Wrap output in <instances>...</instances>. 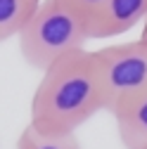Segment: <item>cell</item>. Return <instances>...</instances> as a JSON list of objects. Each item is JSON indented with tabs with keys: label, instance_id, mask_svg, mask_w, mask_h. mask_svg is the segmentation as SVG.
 I'll use <instances>...</instances> for the list:
<instances>
[{
	"label": "cell",
	"instance_id": "obj_1",
	"mask_svg": "<svg viewBox=\"0 0 147 149\" xmlns=\"http://www.w3.org/2000/svg\"><path fill=\"white\" fill-rule=\"evenodd\" d=\"M97 111L104 92L93 50H76L48 66L31 97V125L43 133H76Z\"/></svg>",
	"mask_w": 147,
	"mask_h": 149
},
{
	"label": "cell",
	"instance_id": "obj_2",
	"mask_svg": "<svg viewBox=\"0 0 147 149\" xmlns=\"http://www.w3.org/2000/svg\"><path fill=\"white\" fill-rule=\"evenodd\" d=\"M88 40V19L69 0H41L38 10L17 36L24 62L41 73L66 54L85 50Z\"/></svg>",
	"mask_w": 147,
	"mask_h": 149
},
{
	"label": "cell",
	"instance_id": "obj_3",
	"mask_svg": "<svg viewBox=\"0 0 147 149\" xmlns=\"http://www.w3.org/2000/svg\"><path fill=\"white\" fill-rule=\"evenodd\" d=\"M97 76L104 92V111L147 92V43L131 40L93 50Z\"/></svg>",
	"mask_w": 147,
	"mask_h": 149
},
{
	"label": "cell",
	"instance_id": "obj_4",
	"mask_svg": "<svg viewBox=\"0 0 147 149\" xmlns=\"http://www.w3.org/2000/svg\"><path fill=\"white\" fill-rule=\"evenodd\" d=\"M147 22V0H107V5L93 17L88 36L93 38H112L135 29Z\"/></svg>",
	"mask_w": 147,
	"mask_h": 149
},
{
	"label": "cell",
	"instance_id": "obj_5",
	"mask_svg": "<svg viewBox=\"0 0 147 149\" xmlns=\"http://www.w3.org/2000/svg\"><path fill=\"white\" fill-rule=\"evenodd\" d=\"M112 116L126 149H147V92L119 104Z\"/></svg>",
	"mask_w": 147,
	"mask_h": 149
},
{
	"label": "cell",
	"instance_id": "obj_6",
	"mask_svg": "<svg viewBox=\"0 0 147 149\" xmlns=\"http://www.w3.org/2000/svg\"><path fill=\"white\" fill-rule=\"evenodd\" d=\"M38 5L41 0H0V43L17 38Z\"/></svg>",
	"mask_w": 147,
	"mask_h": 149
},
{
	"label": "cell",
	"instance_id": "obj_7",
	"mask_svg": "<svg viewBox=\"0 0 147 149\" xmlns=\"http://www.w3.org/2000/svg\"><path fill=\"white\" fill-rule=\"evenodd\" d=\"M14 149H81V142H78L76 133H64V135L43 133V130L33 128L29 123L19 133Z\"/></svg>",
	"mask_w": 147,
	"mask_h": 149
},
{
	"label": "cell",
	"instance_id": "obj_8",
	"mask_svg": "<svg viewBox=\"0 0 147 149\" xmlns=\"http://www.w3.org/2000/svg\"><path fill=\"white\" fill-rule=\"evenodd\" d=\"M69 3L76 7L85 19H88V26H90V22H93V17L107 5V0H69Z\"/></svg>",
	"mask_w": 147,
	"mask_h": 149
},
{
	"label": "cell",
	"instance_id": "obj_9",
	"mask_svg": "<svg viewBox=\"0 0 147 149\" xmlns=\"http://www.w3.org/2000/svg\"><path fill=\"white\" fill-rule=\"evenodd\" d=\"M140 40L147 43V22H145V29H142V36H140Z\"/></svg>",
	"mask_w": 147,
	"mask_h": 149
}]
</instances>
